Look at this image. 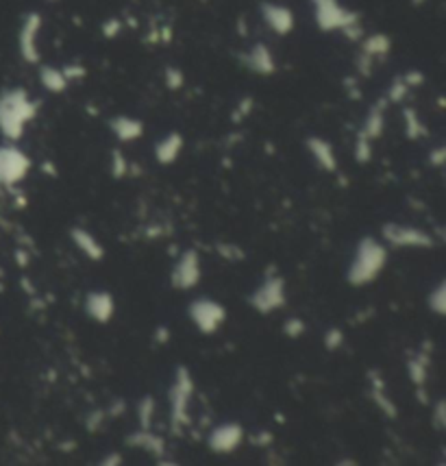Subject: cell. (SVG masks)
<instances>
[{
  "label": "cell",
  "mask_w": 446,
  "mask_h": 466,
  "mask_svg": "<svg viewBox=\"0 0 446 466\" xmlns=\"http://www.w3.org/2000/svg\"><path fill=\"white\" fill-rule=\"evenodd\" d=\"M259 18L263 22V27L277 37H287L296 29L294 9L283 3H275V0H263L259 5Z\"/></svg>",
  "instance_id": "4fadbf2b"
},
{
  "label": "cell",
  "mask_w": 446,
  "mask_h": 466,
  "mask_svg": "<svg viewBox=\"0 0 446 466\" xmlns=\"http://www.w3.org/2000/svg\"><path fill=\"white\" fill-rule=\"evenodd\" d=\"M194 394H196V384H194V377H192L190 368L178 366L174 370L170 386H168V399H166L170 423H172L174 432L190 425Z\"/></svg>",
  "instance_id": "5b68a950"
},
{
  "label": "cell",
  "mask_w": 446,
  "mask_h": 466,
  "mask_svg": "<svg viewBox=\"0 0 446 466\" xmlns=\"http://www.w3.org/2000/svg\"><path fill=\"white\" fill-rule=\"evenodd\" d=\"M155 399L152 396H142L138 403V420H140V429H150L152 416H155Z\"/></svg>",
  "instance_id": "f1b7e54d"
},
{
  "label": "cell",
  "mask_w": 446,
  "mask_h": 466,
  "mask_svg": "<svg viewBox=\"0 0 446 466\" xmlns=\"http://www.w3.org/2000/svg\"><path fill=\"white\" fill-rule=\"evenodd\" d=\"M39 114V101H35L25 87H7L0 92V136L7 142H20L29 124Z\"/></svg>",
  "instance_id": "6da1fadb"
},
{
  "label": "cell",
  "mask_w": 446,
  "mask_h": 466,
  "mask_svg": "<svg viewBox=\"0 0 446 466\" xmlns=\"http://www.w3.org/2000/svg\"><path fill=\"white\" fill-rule=\"evenodd\" d=\"M183 148H185L183 133L170 131V133H166V136H162L157 142H155V148H152L155 162H157L159 166H172V164L178 162V157H181Z\"/></svg>",
  "instance_id": "d6986e66"
},
{
  "label": "cell",
  "mask_w": 446,
  "mask_h": 466,
  "mask_svg": "<svg viewBox=\"0 0 446 466\" xmlns=\"http://www.w3.org/2000/svg\"><path fill=\"white\" fill-rule=\"evenodd\" d=\"M285 303H287L285 279L275 271L268 273L249 297V305L263 316L279 312V309L285 307Z\"/></svg>",
  "instance_id": "ba28073f"
},
{
  "label": "cell",
  "mask_w": 446,
  "mask_h": 466,
  "mask_svg": "<svg viewBox=\"0 0 446 466\" xmlns=\"http://www.w3.org/2000/svg\"><path fill=\"white\" fill-rule=\"evenodd\" d=\"M314 25L320 33H342L350 41H360L364 37L362 15L342 0H309Z\"/></svg>",
  "instance_id": "3957f363"
},
{
  "label": "cell",
  "mask_w": 446,
  "mask_h": 466,
  "mask_svg": "<svg viewBox=\"0 0 446 466\" xmlns=\"http://www.w3.org/2000/svg\"><path fill=\"white\" fill-rule=\"evenodd\" d=\"M322 344H324L327 351H338V349H342V344H344V331H342L340 327H329V329L324 331Z\"/></svg>",
  "instance_id": "4dcf8cb0"
},
{
  "label": "cell",
  "mask_w": 446,
  "mask_h": 466,
  "mask_svg": "<svg viewBox=\"0 0 446 466\" xmlns=\"http://www.w3.org/2000/svg\"><path fill=\"white\" fill-rule=\"evenodd\" d=\"M253 109H255V101H253L251 96H244V98H240V101H237V105H235V109H233V122H242V120H247V118L253 114Z\"/></svg>",
  "instance_id": "1f68e13d"
},
{
  "label": "cell",
  "mask_w": 446,
  "mask_h": 466,
  "mask_svg": "<svg viewBox=\"0 0 446 466\" xmlns=\"http://www.w3.org/2000/svg\"><path fill=\"white\" fill-rule=\"evenodd\" d=\"M305 331H307V325L301 318H287L283 323V334L287 338H292V340H299L305 334Z\"/></svg>",
  "instance_id": "d6a6232c"
},
{
  "label": "cell",
  "mask_w": 446,
  "mask_h": 466,
  "mask_svg": "<svg viewBox=\"0 0 446 466\" xmlns=\"http://www.w3.org/2000/svg\"><path fill=\"white\" fill-rule=\"evenodd\" d=\"M33 160L15 142L0 144V190H15L31 174Z\"/></svg>",
  "instance_id": "52a82bcc"
},
{
  "label": "cell",
  "mask_w": 446,
  "mask_h": 466,
  "mask_svg": "<svg viewBox=\"0 0 446 466\" xmlns=\"http://www.w3.org/2000/svg\"><path fill=\"white\" fill-rule=\"evenodd\" d=\"M414 3H425V0H414Z\"/></svg>",
  "instance_id": "b9f144b4"
},
{
  "label": "cell",
  "mask_w": 446,
  "mask_h": 466,
  "mask_svg": "<svg viewBox=\"0 0 446 466\" xmlns=\"http://www.w3.org/2000/svg\"><path fill=\"white\" fill-rule=\"evenodd\" d=\"M392 53V37L388 33H364L357 41V53L353 59L355 75L360 79H368L376 63H381Z\"/></svg>",
  "instance_id": "8992f818"
},
{
  "label": "cell",
  "mask_w": 446,
  "mask_h": 466,
  "mask_svg": "<svg viewBox=\"0 0 446 466\" xmlns=\"http://www.w3.org/2000/svg\"><path fill=\"white\" fill-rule=\"evenodd\" d=\"M188 318L198 334L214 336L216 331L225 325L227 309L220 301H216L211 297H198L188 305Z\"/></svg>",
  "instance_id": "8fae6325"
},
{
  "label": "cell",
  "mask_w": 446,
  "mask_h": 466,
  "mask_svg": "<svg viewBox=\"0 0 446 466\" xmlns=\"http://www.w3.org/2000/svg\"><path fill=\"white\" fill-rule=\"evenodd\" d=\"M388 257H390V249L381 242V238L364 235L353 249L348 268H346V281L353 287H366L374 283L383 275L388 266Z\"/></svg>",
  "instance_id": "7a4b0ae2"
},
{
  "label": "cell",
  "mask_w": 446,
  "mask_h": 466,
  "mask_svg": "<svg viewBox=\"0 0 446 466\" xmlns=\"http://www.w3.org/2000/svg\"><path fill=\"white\" fill-rule=\"evenodd\" d=\"M168 340H170V331H168L166 327H159V329H157V342L164 344V342H168Z\"/></svg>",
  "instance_id": "f35d334b"
},
{
  "label": "cell",
  "mask_w": 446,
  "mask_h": 466,
  "mask_svg": "<svg viewBox=\"0 0 446 466\" xmlns=\"http://www.w3.org/2000/svg\"><path fill=\"white\" fill-rule=\"evenodd\" d=\"M83 309L94 323L107 325V323H111V318L116 316V299L109 290H92V292L85 295Z\"/></svg>",
  "instance_id": "9a60e30c"
},
{
  "label": "cell",
  "mask_w": 446,
  "mask_h": 466,
  "mask_svg": "<svg viewBox=\"0 0 446 466\" xmlns=\"http://www.w3.org/2000/svg\"><path fill=\"white\" fill-rule=\"evenodd\" d=\"M427 307L429 312H433L435 316H444L446 314V281H440L433 290L427 297Z\"/></svg>",
  "instance_id": "4316f807"
},
{
  "label": "cell",
  "mask_w": 446,
  "mask_h": 466,
  "mask_svg": "<svg viewBox=\"0 0 446 466\" xmlns=\"http://www.w3.org/2000/svg\"><path fill=\"white\" fill-rule=\"evenodd\" d=\"M305 148L309 153L311 162H314L318 166V170L322 172H338V153L336 148H333V144L322 138V136H309L305 140Z\"/></svg>",
  "instance_id": "e0dca14e"
},
{
  "label": "cell",
  "mask_w": 446,
  "mask_h": 466,
  "mask_svg": "<svg viewBox=\"0 0 446 466\" xmlns=\"http://www.w3.org/2000/svg\"><path fill=\"white\" fill-rule=\"evenodd\" d=\"M41 33H44V15L39 11H27L22 15L18 29V53L22 61L29 65L41 63Z\"/></svg>",
  "instance_id": "30bf717a"
},
{
  "label": "cell",
  "mask_w": 446,
  "mask_h": 466,
  "mask_svg": "<svg viewBox=\"0 0 446 466\" xmlns=\"http://www.w3.org/2000/svg\"><path fill=\"white\" fill-rule=\"evenodd\" d=\"M218 251H220L222 257H227V259H242L244 257V253L235 247V244H220Z\"/></svg>",
  "instance_id": "8d00e7d4"
},
{
  "label": "cell",
  "mask_w": 446,
  "mask_h": 466,
  "mask_svg": "<svg viewBox=\"0 0 446 466\" xmlns=\"http://www.w3.org/2000/svg\"><path fill=\"white\" fill-rule=\"evenodd\" d=\"M120 33H122V22H120L118 18H109V20L103 22V35H105L107 39L118 37Z\"/></svg>",
  "instance_id": "e575fe53"
},
{
  "label": "cell",
  "mask_w": 446,
  "mask_h": 466,
  "mask_svg": "<svg viewBox=\"0 0 446 466\" xmlns=\"http://www.w3.org/2000/svg\"><path fill=\"white\" fill-rule=\"evenodd\" d=\"M109 131L118 142L129 144V142H138L144 136V122L136 116H114L109 120Z\"/></svg>",
  "instance_id": "ffe728a7"
},
{
  "label": "cell",
  "mask_w": 446,
  "mask_h": 466,
  "mask_svg": "<svg viewBox=\"0 0 446 466\" xmlns=\"http://www.w3.org/2000/svg\"><path fill=\"white\" fill-rule=\"evenodd\" d=\"M129 442H131V445L140 447V449H144V451L155 453V455H162V453H164V440H162L159 436H155L150 429H140V432H136V434L129 438Z\"/></svg>",
  "instance_id": "484cf974"
},
{
  "label": "cell",
  "mask_w": 446,
  "mask_h": 466,
  "mask_svg": "<svg viewBox=\"0 0 446 466\" xmlns=\"http://www.w3.org/2000/svg\"><path fill=\"white\" fill-rule=\"evenodd\" d=\"M37 81H39V85L44 87V90H46L48 94H55V96L68 92V87H70V81L65 79L61 65H51V63L39 65Z\"/></svg>",
  "instance_id": "7402d4cb"
},
{
  "label": "cell",
  "mask_w": 446,
  "mask_h": 466,
  "mask_svg": "<svg viewBox=\"0 0 446 466\" xmlns=\"http://www.w3.org/2000/svg\"><path fill=\"white\" fill-rule=\"evenodd\" d=\"M444 162H446V150H444V146H435L433 150H429V164H431L433 168H442Z\"/></svg>",
  "instance_id": "d590c367"
},
{
  "label": "cell",
  "mask_w": 446,
  "mask_h": 466,
  "mask_svg": "<svg viewBox=\"0 0 446 466\" xmlns=\"http://www.w3.org/2000/svg\"><path fill=\"white\" fill-rule=\"evenodd\" d=\"M61 70H63L65 79L70 81V85L77 83V81H81V79H85V75H87V70H85L83 63H63Z\"/></svg>",
  "instance_id": "836d02e7"
},
{
  "label": "cell",
  "mask_w": 446,
  "mask_h": 466,
  "mask_svg": "<svg viewBox=\"0 0 446 466\" xmlns=\"http://www.w3.org/2000/svg\"><path fill=\"white\" fill-rule=\"evenodd\" d=\"M240 61H242L244 68H247L255 77H273L277 72V68H279L275 51L268 46L265 41L251 44V46L242 53Z\"/></svg>",
  "instance_id": "5bb4252c"
},
{
  "label": "cell",
  "mask_w": 446,
  "mask_h": 466,
  "mask_svg": "<svg viewBox=\"0 0 446 466\" xmlns=\"http://www.w3.org/2000/svg\"><path fill=\"white\" fill-rule=\"evenodd\" d=\"M244 440V427L240 423H220L209 432V449L216 453H231Z\"/></svg>",
  "instance_id": "2e32d148"
},
{
  "label": "cell",
  "mask_w": 446,
  "mask_h": 466,
  "mask_svg": "<svg viewBox=\"0 0 446 466\" xmlns=\"http://www.w3.org/2000/svg\"><path fill=\"white\" fill-rule=\"evenodd\" d=\"M70 240H72V244H74V249H77L83 257L92 259V261H100V259L105 257L103 242H100L92 231H89V229H85V227H72V229H70Z\"/></svg>",
  "instance_id": "44dd1931"
},
{
  "label": "cell",
  "mask_w": 446,
  "mask_h": 466,
  "mask_svg": "<svg viewBox=\"0 0 446 466\" xmlns=\"http://www.w3.org/2000/svg\"><path fill=\"white\" fill-rule=\"evenodd\" d=\"M0 277H3V271H0Z\"/></svg>",
  "instance_id": "7bdbcfd3"
},
{
  "label": "cell",
  "mask_w": 446,
  "mask_h": 466,
  "mask_svg": "<svg viewBox=\"0 0 446 466\" xmlns=\"http://www.w3.org/2000/svg\"><path fill=\"white\" fill-rule=\"evenodd\" d=\"M388 109L390 103L381 96L379 101H374L368 112L357 129L355 136V144H353V157L357 164H370L372 153H374V142L381 140V136L386 133V124H388Z\"/></svg>",
  "instance_id": "277c9868"
},
{
  "label": "cell",
  "mask_w": 446,
  "mask_h": 466,
  "mask_svg": "<svg viewBox=\"0 0 446 466\" xmlns=\"http://www.w3.org/2000/svg\"><path fill=\"white\" fill-rule=\"evenodd\" d=\"M164 83L170 92H178L181 87L185 85V75L181 68H176V65H166L164 68Z\"/></svg>",
  "instance_id": "f546056e"
},
{
  "label": "cell",
  "mask_w": 446,
  "mask_h": 466,
  "mask_svg": "<svg viewBox=\"0 0 446 466\" xmlns=\"http://www.w3.org/2000/svg\"><path fill=\"white\" fill-rule=\"evenodd\" d=\"M403 129H405L407 140H412V142H418L422 138H427V133H429L427 124L422 122V118H420V114L416 112L414 107H409V105L403 107Z\"/></svg>",
  "instance_id": "d4e9b609"
},
{
  "label": "cell",
  "mask_w": 446,
  "mask_h": 466,
  "mask_svg": "<svg viewBox=\"0 0 446 466\" xmlns=\"http://www.w3.org/2000/svg\"><path fill=\"white\" fill-rule=\"evenodd\" d=\"M407 375H409V382H412L418 390L425 388V384H427V380H429V358H427L425 353L412 355L409 362H407Z\"/></svg>",
  "instance_id": "cb8c5ba5"
},
{
  "label": "cell",
  "mask_w": 446,
  "mask_h": 466,
  "mask_svg": "<svg viewBox=\"0 0 446 466\" xmlns=\"http://www.w3.org/2000/svg\"><path fill=\"white\" fill-rule=\"evenodd\" d=\"M422 83H425V75H422L420 70H407V72L398 75L390 81L388 92H386L383 98L390 105H400V103H405L409 98V94L414 90H418Z\"/></svg>",
  "instance_id": "ac0fdd59"
},
{
  "label": "cell",
  "mask_w": 446,
  "mask_h": 466,
  "mask_svg": "<svg viewBox=\"0 0 446 466\" xmlns=\"http://www.w3.org/2000/svg\"><path fill=\"white\" fill-rule=\"evenodd\" d=\"M46 3H59V0H46Z\"/></svg>",
  "instance_id": "60d3db41"
},
{
  "label": "cell",
  "mask_w": 446,
  "mask_h": 466,
  "mask_svg": "<svg viewBox=\"0 0 446 466\" xmlns=\"http://www.w3.org/2000/svg\"><path fill=\"white\" fill-rule=\"evenodd\" d=\"M381 242L388 249L400 251H422L433 247V235L416 225L407 223H386L381 227Z\"/></svg>",
  "instance_id": "9c48e42d"
},
{
  "label": "cell",
  "mask_w": 446,
  "mask_h": 466,
  "mask_svg": "<svg viewBox=\"0 0 446 466\" xmlns=\"http://www.w3.org/2000/svg\"><path fill=\"white\" fill-rule=\"evenodd\" d=\"M370 394L374 399L376 408L381 410L386 416H396V403L390 399V394L386 390V384H383L381 377H379V373L370 375Z\"/></svg>",
  "instance_id": "603a6c76"
},
{
  "label": "cell",
  "mask_w": 446,
  "mask_h": 466,
  "mask_svg": "<svg viewBox=\"0 0 446 466\" xmlns=\"http://www.w3.org/2000/svg\"><path fill=\"white\" fill-rule=\"evenodd\" d=\"M109 170H111V176H114V179H124V176L131 172V162H129V157H126V155H124L120 148L111 150Z\"/></svg>",
  "instance_id": "83f0119b"
},
{
  "label": "cell",
  "mask_w": 446,
  "mask_h": 466,
  "mask_svg": "<svg viewBox=\"0 0 446 466\" xmlns=\"http://www.w3.org/2000/svg\"><path fill=\"white\" fill-rule=\"evenodd\" d=\"M433 416H435V425H438V429H442V427H444V401H438V403H435Z\"/></svg>",
  "instance_id": "74e56055"
},
{
  "label": "cell",
  "mask_w": 446,
  "mask_h": 466,
  "mask_svg": "<svg viewBox=\"0 0 446 466\" xmlns=\"http://www.w3.org/2000/svg\"><path fill=\"white\" fill-rule=\"evenodd\" d=\"M100 466H120V455L111 453L107 460H103V464H100Z\"/></svg>",
  "instance_id": "ab89813d"
},
{
  "label": "cell",
  "mask_w": 446,
  "mask_h": 466,
  "mask_svg": "<svg viewBox=\"0 0 446 466\" xmlns=\"http://www.w3.org/2000/svg\"><path fill=\"white\" fill-rule=\"evenodd\" d=\"M203 281V259L196 249H185L178 253L170 271V283L174 290L190 292Z\"/></svg>",
  "instance_id": "7c38bea8"
}]
</instances>
